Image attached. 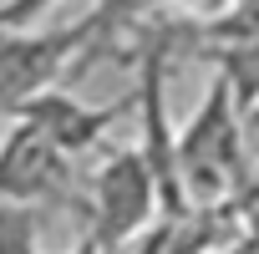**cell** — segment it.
<instances>
[{
	"instance_id": "cell-1",
	"label": "cell",
	"mask_w": 259,
	"mask_h": 254,
	"mask_svg": "<svg viewBox=\"0 0 259 254\" xmlns=\"http://www.w3.org/2000/svg\"><path fill=\"white\" fill-rule=\"evenodd\" d=\"M122 21L107 16L102 6H92L81 21L71 26H6L0 31V117H16L31 97H41L46 87H61V76L71 71V61H87L92 46L117 31Z\"/></svg>"
},
{
	"instance_id": "cell-2",
	"label": "cell",
	"mask_w": 259,
	"mask_h": 254,
	"mask_svg": "<svg viewBox=\"0 0 259 254\" xmlns=\"http://www.w3.org/2000/svg\"><path fill=\"white\" fill-rule=\"evenodd\" d=\"M244 173L239 153V117H234V81L219 76L198 107V117L178 138V178L193 203H219Z\"/></svg>"
},
{
	"instance_id": "cell-3",
	"label": "cell",
	"mask_w": 259,
	"mask_h": 254,
	"mask_svg": "<svg viewBox=\"0 0 259 254\" xmlns=\"http://www.w3.org/2000/svg\"><path fill=\"white\" fill-rule=\"evenodd\" d=\"M158 173L148 163V153H112L97 173H92V188H87V219H92V239L87 249L107 254V249H122L127 239H138L158 208Z\"/></svg>"
},
{
	"instance_id": "cell-4",
	"label": "cell",
	"mask_w": 259,
	"mask_h": 254,
	"mask_svg": "<svg viewBox=\"0 0 259 254\" xmlns=\"http://www.w3.org/2000/svg\"><path fill=\"white\" fill-rule=\"evenodd\" d=\"M71 153L36 117H11L0 138V203H46L71 183Z\"/></svg>"
},
{
	"instance_id": "cell-5",
	"label": "cell",
	"mask_w": 259,
	"mask_h": 254,
	"mask_svg": "<svg viewBox=\"0 0 259 254\" xmlns=\"http://www.w3.org/2000/svg\"><path fill=\"white\" fill-rule=\"evenodd\" d=\"M16 117H36L71 158H81V153H92V148L102 143V133L117 122V107H87V102H76L66 87H46V92L31 97Z\"/></svg>"
},
{
	"instance_id": "cell-6",
	"label": "cell",
	"mask_w": 259,
	"mask_h": 254,
	"mask_svg": "<svg viewBox=\"0 0 259 254\" xmlns=\"http://www.w3.org/2000/svg\"><path fill=\"white\" fill-rule=\"evenodd\" d=\"M0 254H41V203H0Z\"/></svg>"
},
{
	"instance_id": "cell-7",
	"label": "cell",
	"mask_w": 259,
	"mask_h": 254,
	"mask_svg": "<svg viewBox=\"0 0 259 254\" xmlns=\"http://www.w3.org/2000/svg\"><path fill=\"white\" fill-rule=\"evenodd\" d=\"M56 6H61V0H0V31H6V26H36Z\"/></svg>"
},
{
	"instance_id": "cell-8",
	"label": "cell",
	"mask_w": 259,
	"mask_h": 254,
	"mask_svg": "<svg viewBox=\"0 0 259 254\" xmlns=\"http://www.w3.org/2000/svg\"><path fill=\"white\" fill-rule=\"evenodd\" d=\"M173 6L183 11V16H198V21H219L234 0H173Z\"/></svg>"
}]
</instances>
